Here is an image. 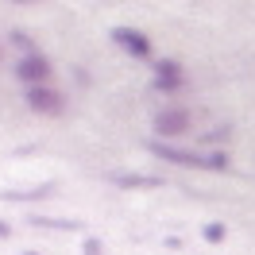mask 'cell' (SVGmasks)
Segmentation results:
<instances>
[{"label": "cell", "instance_id": "30bf717a", "mask_svg": "<svg viewBox=\"0 0 255 255\" xmlns=\"http://www.w3.org/2000/svg\"><path fill=\"white\" fill-rule=\"evenodd\" d=\"M201 236L209 240V244H224V236H228V228H224L221 221H213V224H205V232Z\"/></svg>", "mask_w": 255, "mask_h": 255}, {"label": "cell", "instance_id": "7c38bea8", "mask_svg": "<svg viewBox=\"0 0 255 255\" xmlns=\"http://www.w3.org/2000/svg\"><path fill=\"white\" fill-rule=\"evenodd\" d=\"M8 43H16L19 50H27V54H39V50H35V43H31V35L27 31H12V39H8Z\"/></svg>", "mask_w": 255, "mask_h": 255}, {"label": "cell", "instance_id": "52a82bcc", "mask_svg": "<svg viewBox=\"0 0 255 255\" xmlns=\"http://www.w3.org/2000/svg\"><path fill=\"white\" fill-rule=\"evenodd\" d=\"M112 182L120 190H159L162 186V178H155V174H112Z\"/></svg>", "mask_w": 255, "mask_h": 255}, {"label": "cell", "instance_id": "9a60e30c", "mask_svg": "<svg viewBox=\"0 0 255 255\" xmlns=\"http://www.w3.org/2000/svg\"><path fill=\"white\" fill-rule=\"evenodd\" d=\"M23 255H39V252H23Z\"/></svg>", "mask_w": 255, "mask_h": 255}, {"label": "cell", "instance_id": "ba28073f", "mask_svg": "<svg viewBox=\"0 0 255 255\" xmlns=\"http://www.w3.org/2000/svg\"><path fill=\"white\" fill-rule=\"evenodd\" d=\"M50 190H54V186H39V190H4L0 193V197H4V201H43V197H50Z\"/></svg>", "mask_w": 255, "mask_h": 255}, {"label": "cell", "instance_id": "4fadbf2b", "mask_svg": "<svg viewBox=\"0 0 255 255\" xmlns=\"http://www.w3.org/2000/svg\"><path fill=\"white\" fill-rule=\"evenodd\" d=\"M85 255H101V240L97 236H85V248H81Z\"/></svg>", "mask_w": 255, "mask_h": 255}, {"label": "cell", "instance_id": "3957f363", "mask_svg": "<svg viewBox=\"0 0 255 255\" xmlns=\"http://www.w3.org/2000/svg\"><path fill=\"white\" fill-rule=\"evenodd\" d=\"M16 78L27 81V85L35 89V85H43V81L50 78V62L43 58V54H23V58L16 62Z\"/></svg>", "mask_w": 255, "mask_h": 255}, {"label": "cell", "instance_id": "6da1fadb", "mask_svg": "<svg viewBox=\"0 0 255 255\" xmlns=\"http://www.w3.org/2000/svg\"><path fill=\"white\" fill-rule=\"evenodd\" d=\"M147 151H151V155H159L162 162H174V166H201V170H205V155H193V151L170 147V143H162V139H151Z\"/></svg>", "mask_w": 255, "mask_h": 255}, {"label": "cell", "instance_id": "5b68a950", "mask_svg": "<svg viewBox=\"0 0 255 255\" xmlns=\"http://www.w3.org/2000/svg\"><path fill=\"white\" fill-rule=\"evenodd\" d=\"M62 101H66V97L58 93V89H47V85H35V89H27V105H31L35 112H50V116H58V112L66 109Z\"/></svg>", "mask_w": 255, "mask_h": 255}, {"label": "cell", "instance_id": "7a4b0ae2", "mask_svg": "<svg viewBox=\"0 0 255 255\" xmlns=\"http://www.w3.org/2000/svg\"><path fill=\"white\" fill-rule=\"evenodd\" d=\"M112 43L124 47L131 58H151V39L135 27H112Z\"/></svg>", "mask_w": 255, "mask_h": 255}, {"label": "cell", "instance_id": "9c48e42d", "mask_svg": "<svg viewBox=\"0 0 255 255\" xmlns=\"http://www.w3.org/2000/svg\"><path fill=\"white\" fill-rule=\"evenodd\" d=\"M31 224H43V228H58V232H78V221H58V217H35Z\"/></svg>", "mask_w": 255, "mask_h": 255}, {"label": "cell", "instance_id": "8992f818", "mask_svg": "<svg viewBox=\"0 0 255 255\" xmlns=\"http://www.w3.org/2000/svg\"><path fill=\"white\" fill-rule=\"evenodd\" d=\"M155 89H162V93L182 89V66H178L174 58H162V62L155 66Z\"/></svg>", "mask_w": 255, "mask_h": 255}, {"label": "cell", "instance_id": "277c9868", "mask_svg": "<svg viewBox=\"0 0 255 255\" xmlns=\"http://www.w3.org/2000/svg\"><path fill=\"white\" fill-rule=\"evenodd\" d=\"M155 131L166 135V139H170V135H186V131H190V112L186 109H162L159 116H155Z\"/></svg>", "mask_w": 255, "mask_h": 255}, {"label": "cell", "instance_id": "8fae6325", "mask_svg": "<svg viewBox=\"0 0 255 255\" xmlns=\"http://www.w3.org/2000/svg\"><path fill=\"white\" fill-rule=\"evenodd\" d=\"M205 170H228V151H213V155H205Z\"/></svg>", "mask_w": 255, "mask_h": 255}, {"label": "cell", "instance_id": "5bb4252c", "mask_svg": "<svg viewBox=\"0 0 255 255\" xmlns=\"http://www.w3.org/2000/svg\"><path fill=\"white\" fill-rule=\"evenodd\" d=\"M8 236H12V224H4V221H0V240H8Z\"/></svg>", "mask_w": 255, "mask_h": 255}]
</instances>
